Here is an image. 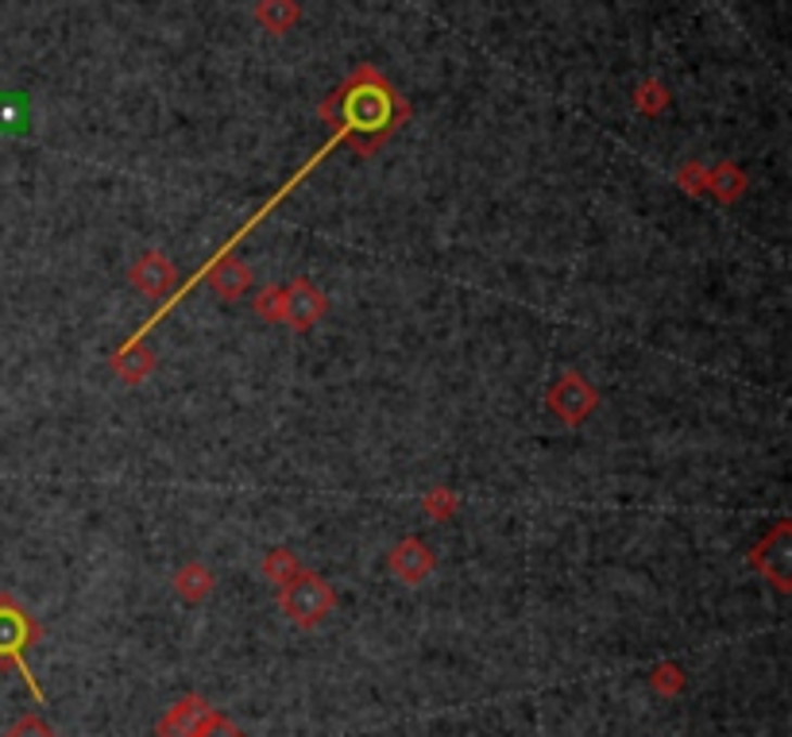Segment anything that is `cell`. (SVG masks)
Wrapping results in <instances>:
<instances>
[{
  "mask_svg": "<svg viewBox=\"0 0 792 737\" xmlns=\"http://www.w3.org/2000/svg\"><path fill=\"white\" fill-rule=\"evenodd\" d=\"M209 571L205 568H186L182 576H178V591H182L186 598H202L205 591H209Z\"/></svg>",
  "mask_w": 792,
  "mask_h": 737,
  "instance_id": "11",
  "label": "cell"
},
{
  "mask_svg": "<svg viewBox=\"0 0 792 737\" xmlns=\"http://www.w3.org/2000/svg\"><path fill=\"white\" fill-rule=\"evenodd\" d=\"M4 737H54V729L47 726V722H39V719H20Z\"/></svg>",
  "mask_w": 792,
  "mask_h": 737,
  "instance_id": "13",
  "label": "cell"
},
{
  "mask_svg": "<svg viewBox=\"0 0 792 737\" xmlns=\"http://www.w3.org/2000/svg\"><path fill=\"white\" fill-rule=\"evenodd\" d=\"M132 282L143 294H163L170 282H175V271H170L167 259H158V255H143V263L132 271Z\"/></svg>",
  "mask_w": 792,
  "mask_h": 737,
  "instance_id": "7",
  "label": "cell"
},
{
  "mask_svg": "<svg viewBox=\"0 0 792 737\" xmlns=\"http://www.w3.org/2000/svg\"><path fill=\"white\" fill-rule=\"evenodd\" d=\"M194 737H247L244 729H237L229 719H220V714H209V719L202 722V729H197Z\"/></svg>",
  "mask_w": 792,
  "mask_h": 737,
  "instance_id": "12",
  "label": "cell"
},
{
  "mask_svg": "<svg viewBox=\"0 0 792 737\" xmlns=\"http://www.w3.org/2000/svg\"><path fill=\"white\" fill-rule=\"evenodd\" d=\"M282 615L291 618L294 625H317L321 618L333 610V587L317 576H294L291 583H282Z\"/></svg>",
  "mask_w": 792,
  "mask_h": 737,
  "instance_id": "1",
  "label": "cell"
},
{
  "mask_svg": "<svg viewBox=\"0 0 792 737\" xmlns=\"http://www.w3.org/2000/svg\"><path fill=\"white\" fill-rule=\"evenodd\" d=\"M321 313H325V301H321V294H317L314 286H306V282H294L291 290L282 294V316H291L294 325H309V321H317Z\"/></svg>",
  "mask_w": 792,
  "mask_h": 737,
  "instance_id": "5",
  "label": "cell"
},
{
  "mask_svg": "<svg viewBox=\"0 0 792 737\" xmlns=\"http://www.w3.org/2000/svg\"><path fill=\"white\" fill-rule=\"evenodd\" d=\"M391 568L403 576L406 583H418L422 576H430V568H433V553L425 548L422 541H403L391 553Z\"/></svg>",
  "mask_w": 792,
  "mask_h": 737,
  "instance_id": "6",
  "label": "cell"
},
{
  "mask_svg": "<svg viewBox=\"0 0 792 737\" xmlns=\"http://www.w3.org/2000/svg\"><path fill=\"white\" fill-rule=\"evenodd\" d=\"M264 571H267V576H271V580L282 587V583H291L294 576H298V560H294L291 553H282V548H279V553H267Z\"/></svg>",
  "mask_w": 792,
  "mask_h": 737,
  "instance_id": "10",
  "label": "cell"
},
{
  "mask_svg": "<svg viewBox=\"0 0 792 737\" xmlns=\"http://www.w3.org/2000/svg\"><path fill=\"white\" fill-rule=\"evenodd\" d=\"M209 714L213 711H209V702L205 699H182L178 707H170L167 719L158 722V734L163 737H194Z\"/></svg>",
  "mask_w": 792,
  "mask_h": 737,
  "instance_id": "3",
  "label": "cell"
},
{
  "mask_svg": "<svg viewBox=\"0 0 792 737\" xmlns=\"http://www.w3.org/2000/svg\"><path fill=\"white\" fill-rule=\"evenodd\" d=\"M213 286H217L225 298H237V294L247 286V267H240L237 259H225V263L217 267V274H213Z\"/></svg>",
  "mask_w": 792,
  "mask_h": 737,
  "instance_id": "9",
  "label": "cell"
},
{
  "mask_svg": "<svg viewBox=\"0 0 792 737\" xmlns=\"http://www.w3.org/2000/svg\"><path fill=\"white\" fill-rule=\"evenodd\" d=\"M591 405H596V395H591L588 383H584V378H576V375H569L561 387L553 390V410H561V417L569 425L580 422Z\"/></svg>",
  "mask_w": 792,
  "mask_h": 737,
  "instance_id": "4",
  "label": "cell"
},
{
  "mask_svg": "<svg viewBox=\"0 0 792 737\" xmlns=\"http://www.w3.org/2000/svg\"><path fill=\"white\" fill-rule=\"evenodd\" d=\"M387 113L391 105L379 89H356V93H348V105H344V120L353 128H383Z\"/></svg>",
  "mask_w": 792,
  "mask_h": 737,
  "instance_id": "2",
  "label": "cell"
},
{
  "mask_svg": "<svg viewBox=\"0 0 792 737\" xmlns=\"http://www.w3.org/2000/svg\"><path fill=\"white\" fill-rule=\"evenodd\" d=\"M27 618L20 610H0V652H20L27 641Z\"/></svg>",
  "mask_w": 792,
  "mask_h": 737,
  "instance_id": "8",
  "label": "cell"
}]
</instances>
